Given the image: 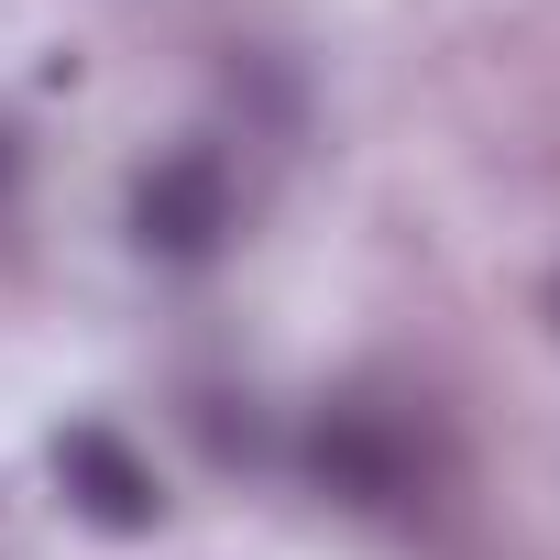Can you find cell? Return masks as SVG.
<instances>
[{
    "label": "cell",
    "instance_id": "obj_1",
    "mask_svg": "<svg viewBox=\"0 0 560 560\" xmlns=\"http://www.w3.org/2000/svg\"><path fill=\"white\" fill-rule=\"evenodd\" d=\"M231 231H242V187H231V165H220L209 143L154 154V165L132 176V253H143V264L198 275V264L231 253Z\"/></svg>",
    "mask_w": 560,
    "mask_h": 560
},
{
    "label": "cell",
    "instance_id": "obj_2",
    "mask_svg": "<svg viewBox=\"0 0 560 560\" xmlns=\"http://www.w3.org/2000/svg\"><path fill=\"white\" fill-rule=\"evenodd\" d=\"M298 472H308L330 505H352V516H407V505H418V483H429V462H418L407 418H385V407H363V396L308 418Z\"/></svg>",
    "mask_w": 560,
    "mask_h": 560
},
{
    "label": "cell",
    "instance_id": "obj_3",
    "mask_svg": "<svg viewBox=\"0 0 560 560\" xmlns=\"http://www.w3.org/2000/svg\"><path fill=\"white\" fill-rule=\"evenodd\" d=\"M56 483H67V505H78L89 527H110V538H143V527L165 516L154 462H143L121 429H100V418H78V429L56 440Z\"/></svg>",
    "mask_w": 560,
    "mask_h": 560
},
{
    "label": "cell",
    "instance_id": "obj_4",
    "mask_svg": "<svg viewBox=\"0 0 560 560\" xmlns=\"http://www.w3.org/2000/svg\"><path fill=\"white\" fill-rule=\"evenodd\" d=\"M12 187H23V143H12V132H0V198H12Z\"/></svg>",
    "mask_w": 560,
    "mask_h": 560
}]
</instances>
